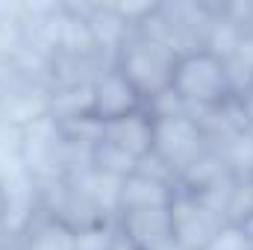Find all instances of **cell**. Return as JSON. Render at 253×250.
<instances>
[{
	"instance_id": "obj_13",
	"label": "cell",
	"mask_w": 253,
	"mask_h": 250,
	"mask_svg": "<svg viewBox=\"0 0 253 250\" xmlns=\"http://www.w3.org/2000/svg\"><path fill=\"white\" fill-rule=\"evenodd\" d=\"M245 186H248V191H251V197H253V171L245 177Z\"/></svg>"
},
{
	"instance_id": "obj_8",
	"label": "cell",
	"mask_w": 253,
	"mask_h": 250,
	"mask_svg": "<svg viewBox=\"0 0 253 250\" xmlns=\"http://www.w3.org/2000/svg\"><path fill=\"white\" fill-rule=\"evenodd\" d=\"M18 250H77V230L56 212H42L18 239Z\"/></svg>"
},
{
	"instance_id": "obj_14",
	"label": "cell",
	"mask_w": 253,
	"mask_h": 250,
	"mask_svg": "<svg viewBox=\"0 0 253 250\" xmlns=\"http://www.w3.org/2000/svg\"><path fill=\"white\" fill-rule=\"evenodd\" d=\"M3 94H6V83L0 80V103H3Z\"/></svg>"
},
{
	"instance_id": "obj_10",
	"label": "cell",
	"mask_w": 253,
	"mask_h": 250,
	"mask_svg": "<svg viewBox=\"0 0 253 250\" xmlns=\"http://www.w3.org/2000/svg\"><path fill=\"white\" fill-rule=\"evenodd\" d=\"M206 250H253V233L245 224L227 221V224L215 233V239L209 242Z\"/></svg>"
},
{
	"instance_id": "obj_1",
	"label": "cell",
	"mask_w": 253,
	"mask_h": 250,
	"mask_svg": "<svg viewBox=\"0 0 253 250\" xmlns=\"http://www.w3.org/2000/svg\"><path fill=\"white\" fill-rule=\"evenodd\" d=\"M171 94L194 115L227 109L236 100V83L230 65L206 47L177 53L171 68Z\"/></svg>"
},
{
	"instance_id": "obj_3",
	"label": "cell",
	"mask_w": 253,
	"mask_h": 250,
	"mask_svg": "<svg viewBox=\"0 0 253 250\" xmlns=\"http://www.w3.org/2000/svg\"><path fill=\"white\" fill-rule=\"evenodd\" d=\"M174 59H177V53L168 44H162V42H156L144 33H132L112 62L118 65L126 74V80L138 88L144 103H150L153 97H159L171 88Z\"/></svg>"
},
{
	"instance_id": "obj_2",
	"label": "cell",
	"mask_w": 253,
	"mask_h": 250,
	"mask_svg": "<svg viewBox=\"0 0 253 250\" xmlns=\"http://www.w3.org/2000/svg\"><path fill=\"white\" fill-rule=\"evenodd\" d=\"M209 135L194 112L153 115V156L174 180L209 147Z\"/></svg>"
},
{
	"instance_id": "obj_15",
	"label": "cell",
	"mask_w": 253,
	"mask_h": 250,
	"mask_svg": "<svg viewBox=\"0 0 253 250\" xmlns=\"http://www.w3.org/2000/svg\"><path fill=\"white\" fill-rule=\"evenodd\" d=\"M245 36H251L253 39V18H251V24H248V30H245Z\"/></svg>"
},
{
	"instance_id": "obj_5",
	"label": "cell",
	"mask_w": 253,
	"mask_h": 250,
	"mask_svg": "<svg viewBox=\"0 0 253 250\" xmlns=\"http://www.w3.org/2000/svg\"><path fill=\"white\" fill-rule=\"evenodd\" d=\"M147 109L144 97L138 94V88L126 80V74L115 62H106L91 74V106H88V118L97 124H109L126 115H135Z\"/></svg>"
},
{
	"instance_id": "obj_4",
	"label": "cell",
	"mask_w": 253,
	"mask_h": 250,
	"mask_svg": "<svg viewBox=\"0 0 253 250\" xmlns=\"http://www.w3.org/2000/svg\"><path fill=\"white\" fill-rule=\"evenodd\" d=\"M227 218L203 197L177 188L171 200V239L174 250H206Z\"/></svg>"
},
{
	"instance_id": "obj_9",
	"label": "cell",
	"mask_w": 253,
	"mask_h": 250,
	"mask_svg": "<svg viewBox=\"0 0 253 250\" xmlns=\"http://www.w3.org/2000/svg\"><path fill=\"white\" fill-rule=\"evenodd\" d=\"M115 218H100L91 224L77 227V250H109V245L115 242Z\"/></svg>"
},
{
	"instance_id": "obj_7",
	"label": "cell",
	"mask_w": 253,
	"mask_h": 250,
	"mask_svg": "<svg viewBox=\"0 0 253 250\" xmlns=\"http://www.w3.org/2000/svg\"><path fill=\"white\" fill-rule=\"evenodd\" d=\"M100 141L118 147L135 162H144L153 156V115L147 109H141L135 115L100 124Z\"/></svg>"
},
{
	"instance_id": "obj_12",
	"label": "cell",
	"mask_w": 253,
	"mask_h": 250,
	"mask_svg": "<svg viewBox=\"0 0 253 250\" xmlns=\"http://www.w3.org/2000/svg\"><path fill=\"white\" fill-rule=\"evenodd\" d=\"M6 236V206H3V188H0V239Z\"/></svg>"
},
{
	"instance_id": "obj_6",
	"label": "cell",
	"mask_w": 253,
	"mask_h": 250,
	"mask_svg": "<svg viewBox=\"0 0 253 250\" xmlns=\"http://www.w3.org/2000/svg\"><path fill=\"white\" fill-rule=\"evenodd\" d=\"M115 227L135 250H174L171 206L121 212L115 215Z\"/></svg>"
},
{
	"instance_id": "obj_11",
	"label": "cell",
	"mask_w": 253,
	"mask_h": 250,
	"mask_svg": "<svg viewBox=\"0 0 253 250\" xmlns=\"http://www.w3.org/2000/svg\"><path fill=\"white\" fill-rule=\"evenodd\" d=\"M109 250H135V248H132V245L126 242V239L121 236V233H115V242L109 245Z\"/></svg>"
}]
</instances>
